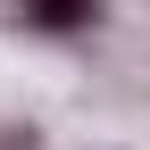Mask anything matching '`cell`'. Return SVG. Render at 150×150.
<instances>
[{
	"mask_svg": "<svg viewBox=\"0 0 150 150\" xmlns=\"http://www.w3.org/2000/svg\"><path fill=\"white\" fill-rule=\"evenodd\" d=\"M100 17V0H25V25L33 33H83Z\"/></svg>",
	"mask_w": 150,
	"mask_h": 150,
	"instance_id": "cell-1",
	"label": "cell"
}]
</instances>
